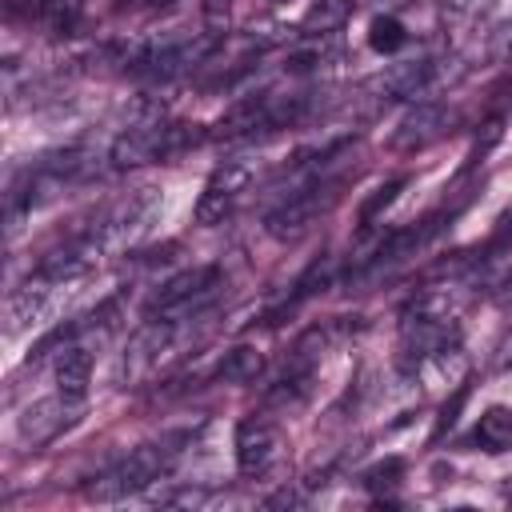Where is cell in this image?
I'll list each match as a JSON object with an SVG mask.
<instances>
[{
	"label": "cell",
	"instance_id": "obj_13",
	"mask_svg": "<svg viewBox=\"0 0 512 512\" xmlns=\"http://www.w3.org/2000/svg\"><path fill=\"white\" fill-rule=\"evenodd\" d=\"M88 380H92V352L80 348V344L60 348V360H56V384H60V392L72 396V400H84Z\"/></svg>",
	"mask_w": 512,
	"mask_h": 512
},
{
	"label": "cell",
	"instance_id": "obj_20",
	"mask_svg": "<svg viewBox=\"0 0 512 512\" xmlns=\"http://www.w3.org/2000/svg\"><path fill=\"white\" fill-rule=\"evenodd\" d=\"M400 476H404V460H384V464H376V468H368L364 472V488H372V492H384V488H396L400 484Z\"/></svg>",
	"mask_w": 512,
	"mask_h": 512
},
{
	"label": "cell",
	"instance_id": "obj_16",
	"mask_svg": "<svg viewBox=\"0 0 512 512\" xmlns=\"http://www.w3.org/2000/svg\"><path fill=\"white\" fill-rule=\"evenodd\" d=\"M476 444L484 452H508L512 448V412L500 408V404H492L480 416V424H476Z\"/></svg>",
	"mask_w": 512,
	"mask_h": 512
},
{
	"label": "cell",
	"instance_id": "obj_4",
	"mask_svg": "<svg viewBox=\"0 0 512 512\" xmlns=\"http://www.w3.org/2000/svg\"><path fill=\"white\" fill-rule=\"evenodd\" d=\"M156 204H160L156 188H140V192L124 196L120 204H112V208L96 220V228H92L96 244H100L104 252H120V248L136 244V240L148 232V220H152Z\"/></svg>",
	"mask_w": 512,
	"mask_h": 512
},
{
	"label": "cell",
	"instance_id": "obj_7",
	"mask_svg": "<svg viewBox=\"0 0 512 512\" xmlns=\"http://www.w3.org/2000/svg\"><path fill=\"white\" fill-rule=\"evenodd\" d=\"M172 336H176V324L172 320H148L144 328H136L132 340H128V348H124V356H120V380L124 384H136V380L152 376L156 364H160V356L172 348Z\"/></svg>",
	"mask_w": 512,
	"mask_h": 512
},
{
	"label": "cell",
	"instance_id": "obj_11",
	"mask_svg": "<svg viewBox=\"0 0 512 512\" xmlns=\"http://www.w3.org/2000/svg\"><path fill=\"white\" fill-rule=\"evenodd\" d=\"M448 124H452V112H448L444 104H436V100H420V104L408 108L404 120L396 124V132H392V148H400V152L424 148V144L440 140V136L448 132Z\"/></svg>",
	"mask_w": 512,
	"mask_h": 512
},
{
	"label": "cell",
	"instance_id": "obj_12",
	"mask_svg": "<svg viewBox=\"0 0 512 512\" xmlns=\"http://www.w3.org/2000/svg\"><path fill=\"white\" fill-rule=\"evenodd\" d=\"M440 72V60L432 56H420V60H404V64H392L388 72H380L372 80L376 92H384V100H404V96H420Z\"/></svg>",
	"mask_w": 512,
	"mask_h": 512
},
{
	"label": "cell",
	"instance_id": "obj_10",
	"mask_svg": "<svg viewBox=\"0 0 512 512\" xmlns=\"http://www.w3.org/2000/svg\"><path fill=\"white\" fill-rule=\"evenodd\" d=\"M76 408H80V400H72V396H64V392H60V396H48V400H36V404H28V408L20 412L16 432H20L24 444L40 448V444L56 440V436L76 420Z\"/></svg>",
	"mask_w": 512,
	"mask_h": 512
},
{
	"label": "cell",
	"instance_id": "obj_2",
	"mask_svg": "<svg viewBox=\"0 0 512 512\" xmlns=\"http://www.w3.org/2000/svg\"><path fill=\"white\" fill-rule=\"evenodd\" d=\"M172 452L168 444H140L132 448L124 460H116L112 468H104L88 488L84 496L88 500H100V504H116V500H128L136 492H144L156 476H164V468L172 464Z\"/></svg>",
	"mask_w": 512,
	"mask_h": 512
},
{
	"label": "cell",
	"instance_id": "obj_17",
	"mask_svg": "<svg viewBox=\"0 0 512 512\" xmlns=\"http://www.w3.org/2000/svg\"><path fill=\"white\" fill-rule=\"evenodd\" d=\"M332 276H336V260H332V256L312 260V264L300 272V280L292 284V300H304V296H312V292L328 288V284H332Z\"/></svg>",
	"mask_w": 512,
	"mask_h": 512
},
{
	"label": "cell",
	"instance_id": "obj_15",
	"mask_svg": "<svg viewBox=\"0 0 512 512\" xmlns=\"http://www.w3.org/2000/svg\"><path fill=\"white\" fill-rule=\"evenodd\" d=\"M356 0H312L308 12L300 16V32L304 36H324V32H336L348 16H352Z\"/></svg>",
	"mask_w": 512,
	"mask_h": 512
},
{
	"label": "cell",
	"instance_id": "obj_21",
	"mask_svg": "<svg viewBox=\"0 0 512 512\" xmlns=\"http://www.w3.org/2000/svg\"><path fill=\"white\" fill-rule=\"evenodd\" d=\"M464 396H468V388H456V396H452V404H444V412H440V420H436V436H440L444 428H452V424H456V412H460V404H464Z\"/></svg>",
	"mask_w": 512,
	"mask_h": 512
},
{
	"label": "cell",
	"instance_id": "obj_1",
	"mask_svg": "<svg viewBox=\"0 0 512 512\" xmlns=\"http://www.w3.org/2000/svg\"><path fill=\"white\" fill-rule=\"evenodd\" d=\"M204 132H196V124H172V120H148V124H132L112 140L108 160L116 168H136V164H152L164 156H176L192 144H200Z\"/></svg>",
	"mask_w": 512,
	"mask_h": 512
},
{
	"label": "cell",
	"instance_id": "obj_18",
	"mask_svg": "<svg viewBox=\"0 0 512 512\" xmlns=\"http://www.w3.org/2000/svg\"><path fill=\"white\" fill-rule=\"evenodd\" d=\"M368 44H372L376 52H396V48L404 44V24H400L396 16H376V20L368 24Z\"/></svg>",
	"mask_w": 512,
	"mask_h": 512
},
{
	"label": "cell",
	"instance_id": "obj_24",
	"mask_svg": "<svg viewBox=\"0 0 512 512\" xmlns=\"http://www.w3.org/2000/svg\"><path fill=\"white\" fill-rule=\"evenodd\" d=\"M504 52L512 56V28H508V40H504Z\"/></svg>",
	"mask_w": 512,
	"mask_h": 512
},
{
	"label": "cell",
	"instance_id": "obj_22",
	"mask_svg": "<svg viewBox=\"0 0 512 512\" xmlns=\"http://www.w3.org/2000/svg\"><path fill=\"white\" fill-rule=\"evenodd\" d=\"M484 0H444V20H464L480 8Z\"/></svg>",
	"mask_w": 512,
	"mask_h": 512
},
{
	"label": "cell",
	"instance_id": "obj_8",
	"mask_svg": "<svg viewBox=\"0 0 512 512\" xmlns=\"http://www.w3.org/2000/svg\"><path fill=\"white\" fill-rule=\"evenodd\" d=\"M248 184H252V168L248 164H236V160L220 164L212 172V180L204 184L200 200H196V224H220L236 208V200L248 192Z\"/></svg>",
	"mask_w": 512,
	"mask_h": 512
},
{
	"label": "cell",
	"instance_id": "obj_14",
	"mask_svg": "<svg viewBox=\"0 0 512 512\" xmlns=\"http://www.w3.org/2000/svg\"><path fill=\"white\" fill-rule=\"evenodd\" d=\"M260 372H264V352L252 348V344H236V348H228L224 360L216 364V376L228 380V384H252Z\"/></svg>",
	"mask_w": 512,
	"mask_h": 512
},
{
	"label": "cell",
	"instance_id": "obj_3",
	"mask_svg": "<svg viewBox=\"0 0 512 512\" xmlns=\"http://www.w3.org/2000/svg\"><path fill=\"white\" fill-rule=\"evenodd\" d=\"M216 284H220V268H216V264H196V268H188V272L164 280V284L152 292V300L144 304V316H148V320H176V316L200 308V304L216 292Z\"/></svg>",
	"mask_w": 512,
	"mask_h": 512
},
{
	"label": "cell",
	"instance_id": "obj_19",
	"mask_svg": "<svg viewBox=\"0 0 512 512\" xmlns=\"http://www.w3.org/2000/svg\"><path fill=\"white\" fill-rule=\"evenodd\" d=\"M400 188H404V176H396V180L380 184V188H376V192H372V196H368V200L360 204V224L368 228V224H372V220L380 216V208H388V204L396 200V192H400Z\"/></svg>",
	"mask_w": 512,
	"mask_h": 512
},
{
	"label": "cell",
	"instance_id": "obj_6",
	"mask_svg": "<svg viewBox=\"0 0 512 512\" xmlns=\"http://www.w3.org/2000/svg\"><path fill=\"white\" fill-rule=\"evenodd\" d=\"M332 200H336L332 184L308 180V184H304V188H296L280 208H272V212H268L264 228H268V236H276V240H292V236L308 232V228H312V220H316Z\"/></svg>",
	"mask_w": 512,
	"mask_h": 512
},
{
	"label": "cell",
	"instance_id": "obj_23",
	"mask_svg": "<svg viewBox=\"0 0 512 512\" xmlns=\"http://www.w3.org/2000/svg\"><path fill=\"white\" fill-rule=\"evenodd\" d=\"M380 4H388V8H400V4H412V0H380Z\"/></svg>",
	"mask_w": 512,
	"mask_h": 512
},
{
	"label": "cell",
	"instance_id": "obj_5",
	"mask_svg": "<svg viewBox=\"0 0 512 512\" xmlns=\"http://www.w3.org/2000/svg\"><path fill=\"white\" fill-rule=\"evenodd\" d=\"M444 220H452V212H448V216L436 212V216H428V220H420V224H408V228L388 232V236L372 248V256H364V260L356 264V276H384V272H392L396 264H404L408 256H416V252L444 228Z\"/></svg>",
	"mask_w": 512,
	"mask_h": 512
},
{
	"label": "cell",
	"instance_id": "obj_9",
	"mask_svg": "<svg viewBox=\"0 0 512 512\" xmlns=\"http://www.w3.org/2000/svg\"><path fill=\"white\" fill-rule=\"evenodd\" d=\"M280 456V428L264 416H248L236 424V468L244 476H264Z\"/></svg>",
	"mask_w": 512,
	"mask_h": 512
}]
</instances>
